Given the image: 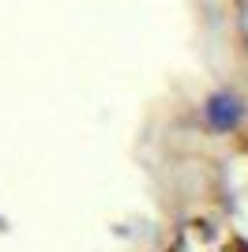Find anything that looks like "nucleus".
<instances>
[{"label": "nucleus", "instance_id": "obj_1", "mask_svg": "<svg viewBox=\"0 0 248 252\" xmlns=\"http://www.w3.org/2000/svg\"><path fill=\"white\" fill-rule=\"evenodd\" d=\"M207 117H211V125L215 128H233L241 121V102L229 94H215L207 102Z\"/></svg>", "mask_w": 248, "mask_h": 252}]
</instances>
